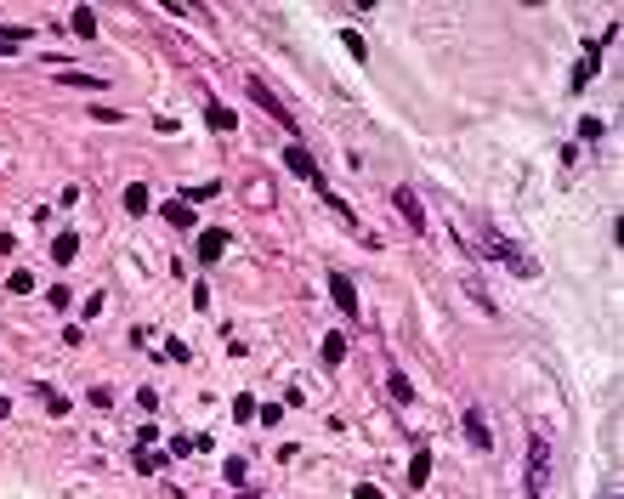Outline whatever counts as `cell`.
<instances>
[{
  "instance_id": "6da1fadb",
  "label": "cell",
  "mask_w": 624,
  "mask_h": 499,
  "mask_svg": "<svg viewBox=\"0 0 624 499\" xmlns=\"http://www.w3.org/2000/svg\"><path fill=\"white\" fill-rule=\"evenodd\" d=\"M545 477H551V448H545V437L534 431L528 437V499H545Z\"/></svg>"
},
{
  "instance_id": "8992f818",
  "label": "cell",
  "mask_w": 624,
  "mask_h": 499,
  "mask_svg": "<svg viewBox=\"0 0 624 499\" xmlns=\"http://www.w3.org/2000/svg\"><path fill=\"white\" fill-rule=\"evenodd\" d=\"M250 97H256V102H261V108H267V114H273V119H278V125H284V131L295 136V125H290V114H284V108H278V97H273V91H267V86H261V80H250Z\"/></svg>"
},
{
  "instance_id": "5bb4252c",
  "label": "cell",
  "mask_w": 624,
  "mask_h": 499,
  "mask_svg": "<svg viewBox=\"0 0 624 499\" xmlns=\"http://www.w3.org/2000/svg\"><path fill=\"white\" fill-rule=\"evenodd\" d=\"M125 210H131V216H143V210H148V187H143V182L125 187Z\"/></svg>"
},
{
  "instance_id": "9a60e30c",
  "label": "cell",
  "mask_w": 624,
  "mask_h": 499,
  "mask_svg": "<svg viewBox=\"0 0 624 499\" xmlns=\"http://www.w3.org/2000/svg\"><path fill=\"white\" fill-rule=\"evenodd\" d=\"M426 477H431V454H415V465H409V488H426Z\"/></svg>"
},
{
  "instance_id": "8fae6325",
  "label": "cell",
  "mask_w": 624,
  "mask_h": 499,
  "mask_svg": "<svg viewBox=\"0 0 624 499\" xmlns=\"http://www.w3.org/2000/svg\"><path fill=\"white\" fill-rule=\"evenodd\" d=\"M341 357H347V335H341V330H330V335H324V364H341Z\"/></svg>"
},
{
  "instance_id": "ac0fdd59",
  "label": "cell",
  "mask_w": 624,
  "mask_h": 499,
  "mask_svg": "<svg viewBox=\"0 0 624 499\" xmlns=\"http://www.w3.org/2000/svg\"><path fill=\"white\" fill-rule=\"evenodd\" d=\"M40 397H45V414H69V403H62V392H52V386H40Z\"/></svg>"
},
{
  "instance_id": "52a82bcc",
  "label": "cell",
  "mask_w": 624,
  "mask_h": 499,
  "mask_svg": "<svg viewBox=\"0 0 624 499\" xmlns=\"http://www.w3.org/2000/svg\"><path fill=\"white\" fill-rule=\"evenodd\" d=\"M392 205H398L403 216H409V227H415V233H426V210H420V199L409 193V187H398V193H392Z\"/></svg>"
},
{
  "instance_id": "ffe728a7",
  "label": "cell",
  "mask_w": 624,
  "mask_h": 499,
  "mask_svg": "<svg viewBox=\"0 0 624 499\" xmlns=\"http://www.w3.org/2000/svg\"><path fill=\"white\" fill-rule=\"evenodd\" d=\"M6 409H12V403H6V397H0V420H6Z\"/></svg>"
},
{
  "instance_id": "ba28073f",
  "label": "cell",
  "mask_w": 624,
  "mask_h": 499,
  "mask_svg": "<svg viewBox=\"0 0 624 499\" xmlns=\"http://www.w3.org/2000/svg\"><path fill=\"white\" fill-rule=\"evenodd\" d=\"M465 437H472L477 454H489V448H494V437H489V426H482V414H477V409H465Z\"/></svg>"
},
{
  "instance_id": "3957f363",
  "label": "cell",
  "mask_w": 624,
  "mask_h": 499,
  "mask_svg": "<svg viewBox=\"0 0 624 499\" xmlns=\"http://www.w3.org/2000/svg\"><path fill=\"white\" fill-rule=\"evenodd\" d=\"M284 165H290L301 182H324V176H318V165H312V153H307L301 143H290V148H284Z\"/></svg>"
},
{
  "instance_id": "9c48e42d",
  "label": "cell",
  "mask_w": 624,
  "mask_h": 499,
  "mask_svg": "<svg viewBox=\"0 0 624 499\" xmlns=\"http://www.w3.org/2000/svg\"><path fill=\"white\" fill-rule=\"evenodd\" d=\"M52 256H57V267H69L74 256H80V233H57V244H52Z\"/></svg>"
},
{
  "instance_id": "5b68a950",
  "label": "cell",
  "mask_w": 624,
  "mask_h": 499,
  "mask_svg": "<svg viewBox=\"0 0 624 499\" xmlns=\"http://www.w3.org/2000/svg\"><path fill=\"white\" fill-rule=\"evenodd\" d=\"M222 250H227V227H205V233H199V261H205V267H210V261H222Z\"/></svg>"
},
{
  "instance_id": "30bf717a",
  "label": "cell",
  "mask_w": 624,
  "mask_h": 499,
  "mask_svg": "<svg viewBox=\"0 0 624 499\" xmlns=\"http://www.w3.org/2000/svg\"><path fill=\"white\" fill-rule=\"evenodd\" d=\"M74 35H80V40H97V18H91V6H74Z\"/></svg>"
},
{
  "instance_id": "e0dca14e",
  "label": "cell",
  "mask_w": 624,
  "mask_h": 499,
  "mask_svg": "<svg viewBox=\"0 0 624 499\" xmlns=\"http://www.w3.org/2000/svg\"><path fill=\"white\" fill-rule=\"evenodd\" d=\"M62 80H69V86H86V91H103L97 74H74V69H62Z\"/></svg>"
},
{
  "instance_id": "2e32d148",
  "label": "cell",
  "mask_w": 624,
  "mask_h": 499,
  "mask_svg": "<svg viewBox=\"0 0 624 499\" xmlns=\"http://www.w3.org/2000/svg\"><path fill=\"white\" fill-rule=\"evenodd\" d=\"M386 386H392V397H398V403H415V386H409V374H392Z\"/></svg>"
},
{
  "instance_id": "d6986e66",
  "label": "cell",
  "mask_w": 624,
  "mask_h": 499,
  "mask_svg": "<svg viewBox=\"0 0 624 499\" xmlns=\"http://www.w3.org/2000/svg\"><path fill=\"white\" fill-rule=\"evenodd\" d=\"M352 499H386V494H381V488H369V482H357V494H352Z\"/></svg>"
},
{
  "instance_id": "7a4b0ae2",
  "label": "cell",
  "mask_w": 624,
  "mask_h": 499,
  "mask_svg": "<svg viewBox=\"0 0 624 499\" xmlns=\"http://www.w3.org/2000/svg\"><path fill=\"white\" fill-rule=\"evenodd\" d=\"M489 256H494V261H505V267H517V278H534V273H539V267H534V256H522V250L511 244V239H499V227L489 233Z\"/></svg>"
},
{
  "instance_id": "7c38bea8",
  "label": "cell",
  "mask_w": 624,
  "mask_h": 499,
  "mask_svg": "<svg viewBox=\"0 0 624 499\" xmlns=\"http://www.w3.org/2000/svg\"><path fill=\"white\" fill-rule=\"evenodd\" d=\"M160 216H165V222H177V227H199V222H193V210H187L182 199H170V205H160Z\"/></svg>"
},
{
  "instance_id": "277c9868",
  "label": "cell",
  "mask_w": 624,
  "mask_h": 499,
  "mask_svg": "<svg viewBox=\"0 0 624 499\" xmlns=\"http://www.w3.org/2000/svg\"><path fill=\"white\" fill-rule=\"evenodd\" d=\"M330 295H335V307L347 312V318H357V290H352L347 273H330Z\"/></svg>"
},
{
  "instance_id": "4fadbf2b",
  "label": "cell",
  "mask_w": 624,
  "mask_h": 499,
  "mask_svg": "<svg viewBox=\"0 0 624 499\" xmlns=\"http://www.w3.org/2000/svg\"><path fill=\"white\" fill-rule=\"evenodd\" d=\"M205 125H210V131H233V114L222 102H205Z\"/></svg>"
}]
</instances>
